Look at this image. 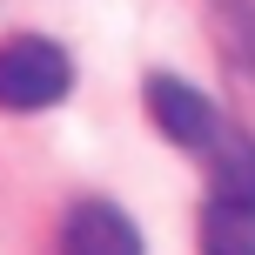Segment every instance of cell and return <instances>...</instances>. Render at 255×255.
<instances>
[{
  "label": "cell",
  "mask_w": 255,
  "mask_h": 255,
  "mask_svg": "<svg viewBox=\"0 0 255 255\" xmlns=\"http://www.w3.org/2000/svg\"><path fill=\"white\" fill-rule=\"evenodd\" d=\"M141 101H148L154 128H161L175 148H188V154H208L222 134H229V115H222L202 88H188V81H175V74H148Z\"/></svg>",
  "instance_id": "2"
},
{
  "label": "cell",
  "mask_w": 255,
  "mask_h": 255,
  "mask_svg": "<svg viewBox=\"0 0 255 255\" xmlns=\"http://www.w3.org/2000/svg\"><path fill=\"white\" fill-rule=\"evenodd\" d=\"M61 255H148V249L115 202H74L61 222Z\"/></svg>",
  "instance_id": "3"
},
{
  "label": "cell",
  "mask_w": 255,
  "mask_h": 255,
  "mask_svg": "<svg viewBox=\"0 0 255 255\" xmlns=\"http://www.w3.org/2000/svg\"><path fill=\"white\" fill-rule=\"evenodd\" d=\"M67 88H74L67 47H54V40H40V34L0 40V108H7V115H40V108L67 101Z\"/></svg>",
  "instance_id": "1"
},
{
  "label": "cell",
  "mask_w": 255,
  "mask_h": 255,
  "mask_svg": "<svg viewBox=\"0 0 255 255\" xmlns=\"http://www.w3.org/2000/svg\"><path fill=\"white\" fill-rule=\"evenodd\" d=\"M202 255H255V208L208 202V215H202Z\"/></svg>",
  "instance_id": "6"
},
{
  "label": "cell",
  "mask_w": 255,
  "mask_h": 255,
  "mask_svg": "<svg viewBox=\"0 0 255 255\" xmlns=\"http://www.w3.org/2000/svg\"><path fill=\"white\" fill-rule=\"evenodd\" d=\"M208 40L222 67L255 94V0H208Z\"/></svg>",
  "instance_id": "5"
},
{
  "label": "cell",
  "mask_w": 255,
  "mask_h": 255,
  "mask_svg": "<svg viewBox=\"0 0 255 255\" xmlns=\"http://www.w3.org/2000/svg\"><path fill=\"white\" fill-rule=\"evenodd\" d=\"M202 161H208V202L255 208V134L242 121H229V134H222Z\"/></svg>",
  "instance_id": "4"
}]
</instances>
